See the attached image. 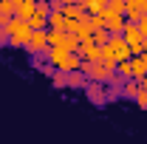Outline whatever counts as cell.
Segmentation results:
<instances>
[{
    "label": "cell",
    "instance_id": "6da1fadb",
    "mask_svg": "<svg viewBox=\"0 0 147 144\" xmlns=\"http://www.w3.org/2000/svg\"><path fill=\"white\" fill-rule=\"evenodd\" d=\"M79 71L85 73L91 82L108 85L110 79L116 76V65H108V62H102V59H82V68H79Z\"/></svg>",
    "mask_w": 147,
    "mask_h": 144
},
{
    "label": "cell",
    "instance_id": "7a4b0ae2",
    "mask_svg": "<svg viewBox=\"0 0 147 144\" xmlns=\"http://www.w3.org/2000/svg\"><path fill=\"white\" fill-rule=\"evenodd\" d=\"M6 28H9V45H14V48H26V42H28V37H31V26H28V20L11 17V23H9Z\"/></svg>",
    "mask_w": 147,
    "mask_h": 144
},
{
    "label": "cell",
    "instance_id": "3957f363",
    "mask_svg": "<svg viewBox=\"0 0 147 144\" xmlns=\"http://www.w3.org/2000/svg\"><path fill=\"white\" fill-rule=\"evenodd\" d=\"M45 48H48V28H31V37L26 42V51L31 57H40Z\"/></svg>",
    "mask_w": 147,
    "mask_h": 144
},
{
    "label": "cell",
    "instance_id": "277c9868",
    "mask_svg": "<svg viewBox=\"0 0 147 144\" xmlns=\"http://www.w3.org/2000/svg\"><path fill=\"white\" fill-rule=\"evenodd\" d=\"M85 93H88V99H91L93 105H105V102H108V90H105L102 82H91V79H88Z\"/></svg>",
    "mask_w": 147,
    "mask_h": 144
},
{
    "label": "cell",
    "instance_id": "5b68a950",
    "mask_svg": "<svg viewBox=\"0 0 147 144\" xmlns=\"http://www.w3.org/2000/svg\"><path fill=\"white\" fill-rule=\"evenodd\" d=\"M102 17H105V28H108L110 34H122V28H125V14H113L108 9H102Z\"/></svg>",
    "mask_w": 147,
    "mask_h": 144
},
{
    "label": "cell",
    "instance_id": "8992f818",
    "mask_svg": "<svg viewBox=\"0 0 147 144\" xmlns=\"http://www.w3.org/2000/svg\"><path fill=\"white\" fill-rule=\"evenodd\" d=\"M62 14L68 20H88V9L85 6H79V3H62Z\"/></svg>",
    "mask_w": 147,
    "mask_h": 144
},
{
    "label": "cell",
    "instance_id": "52a82bcc",
    "mask_svg": "<svg viewBox=\"0 0 147 144\" xmlns=\"http://www.w3.org/2000/svg\"><path fill=\"white\" fill-rule=\"evenodd\" d=\"M76 54L82 57V59H99V45H96L93 40H79Z\"/></svg>",
    "mask_w": 147,
    "mask_h": 144
},
{
    "label": "cell",
    "instance_id": "ba28073f",
    "mask_svg": "<svg viewBox=\"0 0 147 144\" xmlns=\"http://www.w3.org/2000/svg\"><path fill=\"white\" fill-rule=\"evenodd\" d=\"M122 37L127 40V45H133V42H142V31H139V23H136V20H125Z\"/></svg>",
    "mask_w": 147,
    "mask_h": 144
},
{
    "label": "cell",
    "instance_id": "9c48e42d",
    "mask_svg": "<svg viewBox=\"0 0 147 144\" xmlns=\"http://www.w3.org/2000/svg\"><path fill=\"white\" fill-rule=\"evenodd\" d=\"M130 65H133V79H142V76L147 73V54L130 57Z\"/></svg>",
    "mask_w": 147,
    "mask_h": 144
},
{
    "label": "cell",
    "instance_id": "30bf717a",
    "mask_svg": "<svg viewBox=\"0 0 147 144\" xmlns=\"http://www.w3.org/2000/svg\"><path fill=\"white\" fill-rule=\"evenodd\" d=\"M34 9H37V0H23V3H17V11H14V17L31 20V14H34Z\"/></svg>",
    "mask_w": 147,
    "mask_h": 144
},
{
    "label": "cell",
    "instance_id": "8fae6325",
    "mask_svg": "<svg viewBox=\"0 0 147 144\" xmlns=\"http://www.w3.org/2000/svg\"><path fill=\"white\" fill-rule=\"evenodd\" d=\"M74 34L79 37V40H91V37H93V26L88 23V20H79L76 28H74Z\"/></svg>",
    "mask_w": 147,
    "mask_h": 144
},
{
    "label": "cell",
    "instance_id": "7c38bea8",
    "mask_svg": "<svg viewBox=\"0 0 147 144\" xmlns=\"http://www.w3.org/2000/svg\"><path fill=\"white\" fill-rule=\"evenodd\" d=\"M139 79H125L122 82V96H127V99H136V93H139Z\"/></svg>",
    "mask_w": 147,
    "mask_h": 144
},
{
    "label": "cell",
    "instance_id": "4fadbf2b",
    "mask_svg": "<svg viewBox=\"0 0 147 144\" xmlns=\"http://www.w3.org/2000/svg\"><path fill=\"white\" fill-rule=\"evenodd\" d=\"M88 85V76L82 71H71L68 73V88H85Z\"/></svg>",
    "mask_w": 147,
    "mask_h": 144
},
{
    "label": "cell",
    "instance_id": "5bb4252c",
    "mask_svg": "<svg viewBox=\"0 0 147 144\" xmlns=\"http://www.w3.org/2000/svg\"><path fill=\"white\" fill-rule=\"evenodd\" d=\"M116 76H119V79H133V65H130V59L116 62Z\"/></svg>",
    "mask_w": 147,
    "mask_h": 144
},
{
    "label": "cell",
    "instance_id": "9a60e30c",
    "mask_svg": "<svg viewBox=\"0 0 147 144\" xmlns=\"http://www.w3.org/2000/svg\"><path fill=\"white\" fill-rule=\"evenodd\" d=\"M14 11H17V6H14V0H0V17H14Z\"/></svg>",
    "mask_w": 147,
    "mask_h": 144
},
{
    "label": "cell",
    "instance_id": "2e32d148",
    "mask_svg": "<svg viewBox=\"0 0 147 144\" xmlns=\"http://www.w3.org/2000/svg\"><path fill=\"white\" fill-rule=\"evenodd\" d=\"M51 85H54V88H68V73L65 71H54L51 73Z\"/></svg>",
    "mask_w": 147,
    "mask_h": 144
},
{
    "label": "cell",
    "instance_id": "e0dca14e",
    "mask_svg": "<svg viewBox=\"0 0 147 144\" xmlns=\"http://www.w3.org/2000/svg\"><path fill=\"white\" fill-rule=\"evenodd\" d=\"M91 40L96 42V45H105V42L110 40V31H108V28H93V37H91Z\"/></svg>",
    "mask_w": 147,
    "mask_h": 144
},
{
    "label": "cell",
    "instance_id": "ac0fdd59",
    "mask_svg": "<svg viewBox=\"0 0 147 144\" xmlns=\"http://www.w3.org/2000/svg\"><path fill=\"white\" fill-rule=\"evenodd\" d=\"M108 11L113 14H125V0H108V6H105Z\"/></svg>",
    "mask_w": 147,
    "mask_h": 144
},
{
    "label": "cell",
    "instance_id": "d6986e66",
    "mask_svg": "<svg viewBox=\"0 0 147 144\" xmlns=\"http://www.w3.org/2000/svg\"><path fill=\"white\" fill-rule=\"evenodd\" d=\"M88 23H91L93 28H105V17H102V11H93V14H88Z\"/></svg>",
    "mask_w": 147,
    "mask_h": 144
},
{
    "label": "cell",
    "instance_id": "ffe728a7",
    "mask_svg": "<svg viewBox=\"0 0 147 144\" xmlns=\"http://www.w3.org/2000/svg\"><path fill=\"white\" fill-rule=\"evenodd\" d=\"M105 6H108V0H91V3H88V14H93V11H102Z\"/></svg>",
    "mask_w": 147,
    "mask_h": 144
},
{
    "label": "cell",
    "instance_id": "44dd1931",
    "mask_svg": "<svg viewBox=\"0 0 147 144\" xmlns=\"http://www.w3.org/2000/svg\"><path fill=\"white\" fill-rule=\"evenodd\" d=\"M136 105L142 110H147V90L144 88H139V93H136Z\"/></svg>",
    "mask_w": 147,
    "mask_h": 144
},
{
    "label": "cell",
    "instance_id": "7402d4cb",
    "mask_svg": "<svg viewBox=\"0 0 147 144\" xmlns=\"http://www.w3.org/2000/svg\"><path fill=\"white\" fill-rule=\"evenodd\" d=\"M136 23H139V31H142V37H147V14H142Z\"/></svg>",
    "mask_w": 147,
    "mask_h": 144
},
{
    "label": "cell",
    "instance_id": "603a6c76",
    "mask_svg": "<svg viewBox=\"0 0 147 144\" xmlns=\"http://www.w3.org/2000/svg\"><path fill=\"white\" fill-rule=\"evenodd\" d=\"M9 42V28H0V45H6Z\"/></svg>",
    "mask_w": 147,
    "mask_h": 144
},
{
    "label": "cell",
    "instance_id": "cb8c5ba5",
    "mask_svg": "<svg viewBox=\"0 0 147 144\" xmlns=\"http://www.w3.org/2000/svg\"><path fill=\"white\" fill-rule=\"evenodd\" d=\"M142 54H147V37H142Z\"/></svg>",
    "mask_w": 147,
    "mask_h": 144
},
{
    "label": "cell",
    "instance_id": "d4e9b609",
    "mask_svg": "<svg viewBox=\"0 0 147 144\" xmlns=\"http://www.w3.org/2000/svg\"><path fill=\"white\" fill-rule=\"evenodd\" d=\"M139 85H142V88L147 90V73H144V76H142V79H139Z\"/></svg>",
    "mask_w": 147,
    "mask_h": 144
},
{
    "label": "cell",
    "instance_id": "484cf974",
    "mask_svg": "<svg viewBox=\"0 0 147 144\" xmlns=\"http://www.w3.org/2000/svg\"><path fill=\"white\" fill-rule=\"evenodd\" d=\"M17 3H23V0H14V6H17Z\"/></svg>",
    "mask_w": 147,
    "mask_h": 144
}]
</instances>
